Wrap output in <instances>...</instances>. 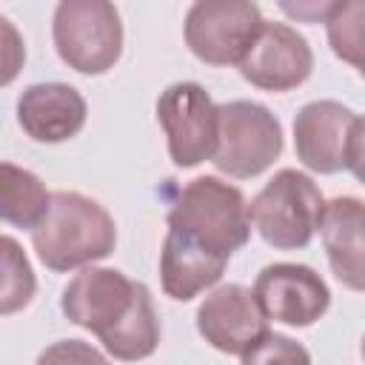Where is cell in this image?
<instances>
[{"label": "cell", "instance_id": "cell-21", "mask_svg": "<svg viewBox=\"0 0 365 365\" xmlns=\"http://www.w3.org/2000/svg\"><path fill=\"white\" fill-rule=\"evenodd\" d=\"M37 365H108V359L83 339H60L37 356Z\"/></svg>", "mask_w": 365, "mask_h": 365}, {"label": "cell", "instance_id": "cell-3", "mask_svg": "<svg viewBox=\"0 0 365 365\" xmlns=\"http://www.w3.org/2000/svg\"><path fill=\"white\" fill-rule=\"evenodd\" d=\"M168 228L182 231L205 251L231 259L251 237L248 202L220 177H197L182 185L168 211Z\"/></svg>", "mask_w": 365, "mask_h": 365}, {"label": "cell", "instance_id": "cell-12", "mask_svg": "<svg viewBox=\"0 0 365 365\" xmlns=\"http://www.w3.org/2000/svg\"><path fill=\"white\" fill-rule=\"evenodd\" d=\"M197 331L211 348L242 356L268 331V319L262 317L251 288L240 282H228L214 288L200 302Z\"/></svg>", "mask_w": 365, "mask_h": 365}, {"label": "cell", "instance_id": "cell-7", "mask_svg": "<svg viewBox=\"0 0 365 365\" xmlns=\"http://www.w3.org/2000/svg\"><path fill=\"white\" fill-rule=\"evenodd\" d=\"M282 154L279 120L254 100L217 106V148L211 163L237 180L262 174Z\"/></svg>", "mask_w": 365, "mask_h": 365}, {"label": "cell", "instance_id": "cell-5", "mask_svg": "<svg viewBox=\"0 0 365 365\" xmlns=\"http://www.w3.org/2000/svg\"><path fill=\"white\" fill-rule=\"evenodd\" d=\"M362 117L336 100H314L294 117L297 157L317 174L351 171L354 177H362Z\"/></svg>", "mask_w": 365, "mask_h": 365}, {"label": "cell", "instance_id": "cell-16", "mask_svg": "<svg viewBox=\"0 0 365 365\" xmlns=\"http://www.w3.org/2000/svg\"><path fill=\"white\" fill-rule=\"evenodd\" d=\"M51 194L43 180L14 163H0V220L17 228H37L48 211Z\"/></svg>", "mask_w": 365, "mask_h": 365}, {"label": "cell", "instance_id": "cell-13", "mask_svg": "<svg viewBox=\"0 0 365 365\" xmlns=\"http://www.w3.org/2000/svg\"><path fill=\"white\" fill-rule=\"evenodd\" d=\"M86 97L68 83H34L17 97V123L37 143H63L86 125Z\"/></svg>", "mask_w": 365, "mask_h": 365}, {"label": "cell", "instance_id": "cell-9", "mask_svg": "<svg viewBox=\"0 0 365 365\" xmlns=\"http://www.w3.org/2000/svg\"><path fill=\"white\" fill-rule=\"evenodd\" d=\"M157 120L177 168H194L214 157L217 103L200 83H171L157 100Z\"/></svg>", "mask_w": 365, "mask_h": 365}, {"label": "cell", "instance_id": "cell-17", "mask_svg": "<svg viewBox=\"0 0 365 365\" xmlns=\"http://www.w3.org/2000/svg\"><path fill=\"white\" fill-rule=\"evenodd\" d=\"M37 291V277L34 268L23 251V245L0 234V317L23 311Z\"/></svg>", "mask_w": 365, "mask_h": 365}, {"label": "cell", "instance_id": "cell-15", "mask_svg": "<svg viewBox=\"0 0 365 365\" xmlns=\"http://www.w3.org/2000/svg\"><path fill=\"white\" fill-rule=\"evenodd\" d=\"M225 265L228 259L205 251L182 231L168 228L160 251V282L171 299H180V302L194 299L200 291L220 282Z\"/></svg>", "mask_w": 365, "mask_h": 365}, {"label": "cell", "instance_id": "cell-8", "mask_svg": "<svg viewBox=\"0 0 365 365\" xmlns=\"http://www.w3.org/2000/svg\"><path fill=\"white\" fill-rule=\"evenodd\" d=\"M262 20L259 6L248 0H197L185 14V46L208 66H237Z\"/></svg>", "mask_w": 365, "mask_h": 365}, {"label": "cell", "instance_id": "cell-19", "mask_svg": "<svg viewBox=\"0 0 365 365\" xmlns=\"http://www.w3.org/2000/svg\"><path fill=\"white\" fill-rule=\"evenodd\" d=\"M242 365H311V356L297 339H291L285 334L265 331L242 354Z\"/></svg>", "mask_w": 365, "mask_h": 365}, {"label": "cell", "instance_id": "cell-14", "mask_svg": "<svg viewBox=\"0 0 365 365\" xmlns=\"http://www.w3.org/2000/svg\"><path fill=\"white\" fill-rule=\"evenodd\" d=\"M365 211L362 200L356 197H334L331 202L322 205L319 214V237L328 254V265L334 277L351 288L362 291L365 288Z\"/></svg>", "mask_w": 365, "mask_h": 365}, {"label": "cell", "instance_id": "cell-10", "mask_svg": "<svg viewBox=\"0 0 365 365\" xmlns=\"http://www.w3.org/2000/svg\"><path fill=\"white\" fill-rule=\"evenodd\" d=\"M254 299L265 319L308 328L331 305V291L325 279L302 262H274L257 274Z\"/></svg>", "mask_w": 365, "mask_h": 365}, {"label": "cell", "instance_id": "cell-11", "mask_svg": "<svg viewBox=\"0 0 365 365\" xmlns=\"http://www.w3.org/2000/svg\"><path fill=\"white\" fill-rule=\"evenodd\" d=\"M242 80L265 91H291L314 71V51L308 40L288 23L262 20L245 57L237 63Z\"/></svg>", "mask_w": 365, "mask_h": 365}, {"label": "cell", "instance_id": "cell-6", "mask_svg": "<svg viewBox=\"0 0 365 365\" xmlns=\"http://www.w3.org/2000/svg\"><path fill=\"white\" fill-rule=\"evenodd\" d=\"M51 37L60 60L80 74H106L123 54L120 11L106 0L57 3Z\"/></svg>", "mask_w": 365, "mask_h": 365}, {"label": "cell", "instance_id": "cell-1", "mask_svg": "<svg viewBox=\"0 0 365 365\" xmlns=\"http://www.w3.org/2000/svg\"><path fill=\"white\" fill-rule=\"evenodd\" d=\"M68 322L91 331L123 362L145 359L160 345V317L151 291L117 268H83L60 297Z\"/></svg>", "mask_w": 365, "mask_h": 365}, {"label": "cell", "instance_id": "cell-2", "mask_svg": "<svg viewBox=\"0 0 365 365\" xmlns=\"http://www.w3.org/2000/svg\"><path fill=\"white\" fill-rule=\"evenodd\" d=\"M31 245L48 271H74L106 259L117 245V228L97 200L54 191L46 217L31 228Z\"/></svg>", "mask_w": 365, "mask_h": 365}, {"label": "cell", "instance_id": "cell-4", "mask_svg": "<svg viewBox=\"0 0 365 365\" xmlns=\"http://www.w3.org/2000/svg\"><path fill=\"white\" fill-rule=\"evenodd\" d=\"M322 205V191L308 174L297 168H279L251 200L248 222L268 245L279 251H297L311 242Z\"/></svg>", "mask_w": 365, "mask_h": 365}, {"label": "cell", "instance_id": "cell-18", "mask_svg": "<svg viewBox=\"0 0 365 365\" xmlns=\"http://www.w3.org/2000/svg\"><path fill=\"white\" fill-rule=\"evenodd\" d=\"M362 17H365V3L362 0H348V3H334L325 29H328V43L336 57L351 63L354 68H362Z\"/></svg>", "mask_w": 365, "mask_h": 365}, {"label": "cell", "instance_id": "cell-20", "mask_svg": "<svg viewBox=\"0 0 365 365\" xmlns=\"http://www.w3.org/2000/svg\"><path fill=\"white\" fill-rule=\"evenodd\" d=\"M26 66V43L17 26L0 14V88L14 83Z\"/></svg>", "mask_w": 365, "mask_h": 365}, {"label": "cell", "instance_id": "cell-22", "mask_svg": "<svg viewBox=\"0 0 365 365\" xmlns=\"http://www.w3.org/2000/svg\"><path fill=\"white\" fill-rule=\"evenodd\" d=\"M334 3H279V9L297 20H308V23H317V20H325L328 11H331Z\"/></svg>", "mask_w": 365, "mask_h": 365}]
</instances>
